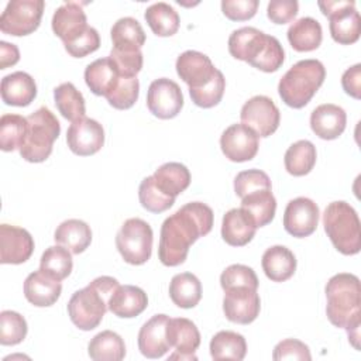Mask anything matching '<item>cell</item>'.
<instances>
[{
	"mask_svg": "<svg viewBox=\"0 0 361 361\" xmlns=\"http://www.w3.org/2000/svg\"><path fill=\"white\" fill-rule=\"evenodd\" d=\"M213 227V210L202 202L183 204L166 217L161 226L158 258L166 267H178L185 262L189 247L210 233Z\"/></svg>",
	"mask_w": 361,
	"mask_h": 361,
	"instance_id": "obj_1",
	"label": "cell"
},
{
	"mask_svg": "<svg viewBox=\"0 0 361 361\" xmlns=\"http://www.w3.org/2000/svg\"><path fill=\"white\" fill-rule=\"evenodd\" d=\"M326 313L331 324L347 330L348 340L358 350L360 317H361V288L354 274L340 272L333 275L326 285Z\"/></svg>",
	"mask_w": 361,
	"mask_h": 361,
	"instance_id": "obj_2",
	"label": "cell"
},
{
	"mask_svg": "<svg viewBox=\"0 0 361 361\" xmlns=\"http://www.w3.org/2000/svg\"><path fill=\"white\" fill-rule=\"evenodd\" d=\"M228 52L235 59L268 73L276 72L285 61V51L278 38L255 27L234 30L228 37Z\"/></svg>",
	"mask_w": 361,
	"mask_h": 361,
	"instance_id": "obj_3",
	"label": "cell"
},
{
	"mask_svg": "<svg viewBox=\"0 0 361 361\" xmlns=\"http://www.w3.org/2000/svg\"><path fill=\"white\" fill-rule=\"evenodd\" d=\"M118 285L116 278L103 275L93 279L83 289L76 290L68 302L71 322L85 331L96 329L103 320L109 309V299Z\"/></svg>",
	"mask_w": 361,
	"mask_h": 361,
	"instance_id": "obj_4",
	"label": "cell"
},
{
	"mask_svg": "<svg viewBox=\"0 0 361 361\" xmlns=\"http://www.w3.org/2000/svg\"><path fill=\"white\" fill-rule=\"evenodd\" d=\"M324 78L326 69L319 59H302L281 78L278 93L286 106L302 109L316 94Z\"/></svg>",
	"mask_w": 361,
	"mask_h": 361,
	"instance_id": "obj_5",
	"label": "cell"
},
{
	"mask_svg": "<svg viewBox=\"0 0 361 361\" xmlns=\"http://www.w3.org/2000/svg\"><path fill=\"white\" fill-rule=\"evenodd\" d=\"M323 226L338 252L343 255H355L360 252V219L350 203L344 200L329 203L323 213Z\"/></svg>",
	"mask_w": 361,
	"mask_h": 361,
	"instance_id": "obj_6",
	"label": "cell"
},
{
	"mask_svg": "<svg viewBox=\"0 0 361 361\" xmlns=\"http://www.w3.org/2000/svg\"><path fill=\"white\" fill-rule=\"evenodd\" d=\"M27 133L20 155L28 162H44L52 152L54 141L59 137L61 124L56 116L45 106L37 109L27 117Z\"/></svg>",
	"mask_w": 361,
	"mask_h": 361,
	"instance_id": "obj_7",
	"label": "cell"
},
{
	"mask_svg": "<svg viewBox=\"0 0 361 361\" xmlns=\"http://www.w3.org/2000/svg\"><path fill=\"white\" fill-rule=\"evenodd\" d=\"M152 228L138 217L127 219L116 235V247L123 259L131 265H142L151 258Z\"/></svg>",
	"mask_w": 361,
	"mask_h": 361,
	"instance_id": "obj_8",
	"label": "cell"
},
{
	"mask_svg": "<svg viewBox=\"0 0 361 361\" xmlns=\"http://www.w3.org/2000/svg\"><path fill=\"white\" fill-rule=\"evenodd\" d=\"M322 13L330 20L331 38L343 45L358 41L361 32V18L355 8V1H319Z\"/></svg>",
	"mask_w": 361,
	"mask_h": 361,
	"instance_id": "obj_9",
	"label": "cell"
},
{
	"mask_svg": "<svg viewBox=\"0 0 361 361\" xmlns=\"http://www.w3.org/2000/svg\"><path fill=\"white\" fill-rule=\"evenodd\" d=\"M45 3L42 0H11L0 16V30L4 34L23 37L34 32L41 23Z\"/></svg>",
	"mask_w": 361,
	"mask_h": 361,
	"instance_id": "obj_10",
	"label": "cell"
},
{
	"mask_svg": "<svg viewBox=\"0 0 361 361\" xmlns=\"http://www.w3.org/2000/svg\"><path fill=\"white\" fill-rule=\"evenodd\" d=\"M240 118L243 124L254 130L258 137L265 138L278 130L281 113L272 99L264 94H257L244 103Z\"/></svg>",
	"mask_w": 361,
	"mask_h": 361,
	"instance_id": "obj_11",
	"label": "cell"
},
{
	"mask_svg": "<svg viewBox=\"0 0 361 361\" xmlns=\"http://www.w3.org/2000/svg\"><path fill=\"white\" fill-rule=\"evenodd\" d=\"M147 107L158 118L176 117L183 107V94L179 85L168 78L151 82L147 93Z\"/></svg>",
	"mask_w": 361,
	"mask_h": 361,
	"instance_id": "obj_12",
	"label": "cell"
},
{
	"mask_svg": "<svg viewBox=\"0 0 361 361\" xmlns=\"http://www.w3.org/2000/svg\"><path fill=\"white\" fill-rule=\"evenodd\" d=\"M261 309V300L257 289L248 286H235L224 290L223 312L227 320L237 324L252 323Z\"/></svg>",
	"mask_w": 361,
	"mask_h": 361,
	"instance_id": "obj_13",
	"label": "cell"
},
{
	"mask_svg": "<svg viewBox=\"0 0 361 361\" xmlns=\"http://www.w3.org/2000/svg\"><path fill=\"white\" fill-rule=\"evenodd\" d=\"M66 144L76 155H93L104 145L103 126L93 118L82 117L69 126L66 131Z\"/></svg>",
	"mask_w": 361,
	"mask_h": 361,
	"instance_id": "obj_14",
	"label": "cell"
},
{
	"mask_svg": "<svg viewBox=\"0 0 361 361\" xmlns=\"http://www.w3.org/2000/svg\"><path fill=\"white\" fill-rule=\"evenodd\" d=\"M220 147L226 158L233 162L251 161L259 147L258 135L245 124H231L220 137Z\"/></svg>",
	"mask_w": 361,
	"mask_h": 361,
	"instance_id": "obj_15",
	"label": "cell"
},
{
	"mask_svg": "<svg viewBox=\"0 0 361 361\" xmlns=\"http://www.w3.org/2000/svg\"><path fill=\"white\" fill-rule=\"evenodd\" d=\"M319 206L309 197L292 199L283 213L285 230L298 238L313 234L319 224Z\"/></svg>",
	"mask_w": 361,
	"mask_h": 361,
	"instance_id": "obj_16",
	"label": "cell"
},
{
	"mask_svg": "<svg viewBox=\"0 0 361 361\" xmlns=\"http://www.w3.org/2000/svg\"><path fill=\"white\" fill-rule=\"evenodd\" d=\"M166 338L175 353L169 355V360H196L195 351L200 345V333L196 324L185 317H176L168 320Z\"/></svg>",
	"mask_w": 361,
	"mask_h": 361,
	"instance_id": "obj_17",
	"label": "cell"
},
{
	"mask_svg": "<svg viewBox=\"0 0 361 361\" xmlns=\"http://www.w3.org/2000/svg\"><path fill=\"white\" fill-rule=\"evenodd\" d=\"M34 238L21 227L1 224L0 226V262L23 264L32 255Z\"/></svg>",
	"mask_w": 361,
	"mask_h": 361,
	"instance_id": "obj_18",
	"label": "cell"
},
{
	"mask_svg": "<svg viewBox=\"0 0 361 361\" xmlns=\"http://www.w3.org/2000/svg\"><path fill=\"white\" fill-rule=\"evenodd\" d=\"M176 73L189 86V89H199L207 85L217 69L210 58L199 51H185L176 59Z\"/></svg>",
	"mask_w": 361,
	"mask_h": 361,
	"instance_id": "obj_19",
	"label": "cell"
},
{
	"mask_svg": "<svg viewBox=\"0 0 361 361\" xmlns=\"http://www.w3.org/2000/svg\"><path fill=\"white\" fill-rule=\"evenodd\" d=\"M169 316L155 314L142 324L138 333V350L147 358H161L171 345L166 338V324Z\"/></svg>",
	"mask_w": 361,
	"mask_h": 361,
	"instance_id": "obj_20",
	"label": "cell"
},
{
	"mask_svg": "<svg viewBox=\"0 0 361 361\" xmlns=\"http://www.w3.org/2000/svg\"><path fill=\"white\" fill-rule=\"evenodd\" d=\"M87 18L78 1H66L52 16V31L63 44L72 41L87 28Z\"/></svg>",
	"mask_w": 361,
	"mask_h": 361,
	"instance_id": "obj_21",
	"label": "cell"
},
{
	"mask_svg": "<svg viewBox=\"0 0 361 361\" xmlns=\"http://www.w3.org/2000/svg\"><path fill=\"white\" fill-rule=\"evenodd\" d=\"M347 114L343 107L324 103L317 106L310 114V128L322 140H336L345 130Z\"/></svg>",
	"mask_w": 361,
	"mask_h": 361,
	"instance_id": "obj_22",
	"label": "cell"
},
{
	"mask_svg": "<svg viewBox=\"0 0 361 361\" xmlns=\"http://www.w3.org/2000/svg\"><path fill=\"white\" fill-rule=\"evenodd\" d=\"M61 292V281L49 276L41 269L31 272L24 281L25 299L38 307L52 306L59 299Z\"/></svg>",
	"mask_w": 361,
	"mask_h": 361,
	"instance_id": "obj_23",
	"label": "cell"
},
{
	"mask_svg": "<svg viewBox=\"0 0 361 361\" xmlns=\"http://www.w3.org/2000/svg\"><path fill=\"white\" fill-rule=\"evenodd\" d=\"M257 226L252 217L241 207L230 209L223 216L221 237L231 247L247 245L255 235Z\"/></svg>",
	"mask_w": 361,
	"mask_h": 361,
	"instance_id": "obj_24",
	"label": "cell"
},
{
	"mask_svg": "<svg viewBox=\"0 0 361 361\" xmlns=\"http://www.w3.org/2000/svg\"><path fill=\"white\" fill-rule=\"evenodd\" d=\"M1 99L8 106H28L37 96V85L31 75L23 71L13 72L1 79Z\"/></svg>",
	"mask_w": 361,
	"mask_h": 361,
	"instance_id": "obj_25",
	"label": "cell"
},
{
	"mask_svg": "<svg viewBox=\"0 0 361 361\" xmlns=\"http://www.w3.org/2000/svg\"><path fill=\"white\" fill-rule=\"evenodd\" d=\"M148 306L147 293L134 285H118L109 299V310L121 319L141 314Z\"/></svg>",
	"mask_w": 361,
	"mask_h": 361,
	"instance_id": "obj_26",
	"label": "cell"
},
{
	"mask_svg": "<svg viewBox=\"0 0 361 361\" xmlns=\"http://www.w3.org/2000/svg\"><path fill=\"white\" fill-rule=\"evenodd\" d=\"M120 76L121 75L110 56L99 58L85 69V82L96 96L107 97L116 87Z\"/></svg>",
	"mask_w": 361,
	"mask_h": 361,
	"instance_id": "obj_27",
	"label": "cell"
},
{
	"mask_svg": "<svg viewBox=\"0 0 361 361\" xmlns=\"http://www.w3.org/2000/svg\"><path fill=\"white\" fill-rule=\"evenodd\" d=\"M262 269L272 282H283L293 276L296 271L295 254L283 245H272L265 250L261 259Z\"/></svg>",
	"mask_w": 361,
	"mask_h": 361,
	"instance_id": "obj_28",
	"label": "cell"
},
{
	"mask_svg": "<svg viewBox=\"0 0 361 361\" xmlns=\"http://www.w3.org/2000/svg\"><path fill=\"white\" fill-rule=\"evenodd\" d=\"M288 41L298 52H310L320 47L323 30L313 17H302L288 28Z\"/></svg>",
	"mask_w": 361,
	"mask_h": 361,
	"instance_id": "obj_29",
	"label": "cell"
},
{
	"mask_svg": "<svg viewBox=\"0 0 361 361\" xmlns=\"http://www.w3.org/2000/svg\"><path fill=\"white\" fill-rule=\"evenodd\" d=\"M54 240L56 244L68 248L72 254H80L92 243V230L83 220L68 219L56 227Z\"/></svg>",
	"mask_w": 361,
	"mask_h": 361,
	"instance_id": "obj_30",
	"label": "cell"
},
{
	"mask_svg": "<svg viewBox=\"0 0 361 361\" xmlns=\"http://www.w3.org/2000/svg\"><path fill=\"white\" fill-rule=\"evenodd\" d=\"M158 189L166 196L176 197L190 183V172L180 162H166L161 165L152 175Z\"/></svg>",
	"mask_w": 361,
	"mask_h": 361,
	"instance_id": "obj_31",
	"label": "cell"
},
{
	"mask_svg": "<svg viewBox=\"0 0 361 361\" xmlns=\"http://www.w3.org/2000/svg\"><path fill=\"white\" fill-rule=\"evenodd\" d=\"M241 209H244L254 220L257 228L269 224L274 220L276 210V200L272 189H258L241 199Z\"/></svg>",
	"mask_w": 361,
	"mask_h": 361,
	"instance_id": "obj_32",
	"label": "cell"
},
{
	"mask_svg": "<svg viewBox=\"0 0 361 361\" xmlns=\"http://www.w3.org/2000/svg\"><path fill=\"white\" fill-rule=\"evenodd\" d=\"M171 300L182 307H195L202 299V283L192 272L176 274L169 283Z\"/></svg>",
	"mask_w": 361,
	"mask_h": 361,
	"instance_id": "obj_33",
	"label": "cell"
},
{
	"mask_svg": "<svg viewBox=\"0 0 361 361\" xmlns=\"http://www.w3.org/2000/svg\"><path fill=\"white\" fill-rule=\"evenodd\" d=\"M113 48L118 51H137L145 44V32L133 17L118 18L110 30Z\"/></svg>",
	"mask_w": 361,
	"mask_h": 361,
	"instance_id": "obj_34",
	"label": "cell"
},
{
	"mask_svg": "<svg viewBox=\"0 0 361 361\" xmlns=\"http://www.w3.org/2000/svg\"><path fill=\"white\" fill-rule=\"evenodd\" d=\"M87 354L94 361H120L126 357V344L116 331L104 330L90 340Z\"/></svg>",
	"mask_w": 361,
	"mask_h": 361,
	"instance_id": "obj_35",
	"label": "cell"
},
{
	"mask_svg": "<svg viewBox=\"0 0 361 361\" xmlns=\"http://www.w3.org/2000/svg\"><path fill=\"white\" fill-rule=\"evenodd\" d=\"M247 354L245 338L231 330H221L210 340V355L213 360H244Z\"/></svg>",
	"mask_w": 361,
	"mask_h": 361,
	"instance_id": "obj_36",
	"label": "cell"
},
{
	"mask_svg": "<svg viewBox=\"0 0 361 361\" xmlns=\"http://www.w3.org/2000/svg\"><path fill=\"white\" fill-rule=\"evenodd\" d=\"M316 147L309 140L293 142L285 152V169L293 176L307 175L316 164Z\"/></svg>",
	"mask_w": 361,
	"mask_h": 361,
	"instance_id": "obj_37",
	"label": "cell"
},
{
	"mask_svg": "<svg viewBox=\"0 0 361 361\" xmlns=\"http://www.w3.org/2000/svg\"><path fill=\"white\" fill-rule=\"evenodd\" d=\"M145 21L158 37H171L179 30V14L168 3L159 1L145 10Z\"/></svg>",
	"mask_w": 361,
	"mask_h": 361,
	"instance_id": "obj_38",
	"label": "cell"
},
{
	"mask_svg": "<svg viewBox=\"0 0 361 361\" xmlns=\"http://www.w3.org/2000/svg\"><path fill=\"white\" fill-rule=\"evenodd\" d=\"M54 100L58 111L69 121H76L85 117L86 106L83 94L75 87L73 83L65 82L54 89Z\"/></svg>",
	"mask_w": 361,
	"mask_h": 361,
	"instance_id": "obj_39",
	"label": "cell"
},
{
	"mask_svg": "<svg viewBox=\"0 0 361 361\" xmlns=\"http://www.w3.org/2000/svg\"><path fill=\"white\" fill-rule=\"evenodd\" d=\"M71 254L72 252L63 245H51L41 255L39 269L48 274L49 276L62 281L68 278L72 272L73 261Z\"/></svg>",
	"mask_w": 361,
	"mask_h": 361,
	"instance_id": "obj_40",
	"label": "cell"
},
{
	"mask_svg": "<svg viewBox=\"0 0 361 361\" xmlns=\"http://www.w3.org/2000/svg\"><path fill=\"white\" fill-rule=\"evenodd\" d=\"M27 117L3 114L0 118V148L6 152L20 148L27 133Z\"/></svg>",
	"mask_w": 361,
	"mask_h": 361,
	"instance_id": "obj_41",
	"label": "cell"
},
{
	"mask_svg": "<svg viewBox=\"0 0 361 361\" xmlns=\"http://www.w3.org/2000/svg\"><path fill=\"white\" fill-rule=\"evenodd\" d=\"M138 199L141 206L151 213H162L172 207L175 199L162 193L154 182L152 175L141 180L138 188Z\"/></svg>",
	"mask_w": 361,
	"mask_h": 361,
	"instance_id": "obj_42",
	"label": "cell"
},
{
	"mask_svg": "<svg viewBox=\"0 0 361 361\" xmlns=\"http://www.w3.org/2000/svg\"><path fill=\"white\" fill-rule=\"evenodd\" d=\"M25 319L13 310H3L0 313V344L16 345L27 336Z\"/></svg>",
	"mask_w": 361,
	"mask_h": 361,
	"instance_id": "obj_43",
	"label": "cell"
},
{
	"mask_svg": "<svg viewBox=\"0 0 361 361\" xmlns=\"http://www.w3.org/2000/svg\"><path fill=\"white\" fill-rule=\"evenodd\" d=\"M224 89H226V79H224L223 73L217 69L216 75L207 85H204L199 89H189V94H190L192 102L196 106L203 107V109H210L220 103V100L224 94Z\"/></svg>",
	"mask_w": 361,
	"mask_h": 361,
	"instance_id": "obj_44",
	"label": "cell"
},
{
	"mask_svg": "<svg viewBox=\"0 0 361 361\" xmlns=\"http://www.w3.org/2000/svg\"><path fill=\"white\" fill-rule=\"evenodd\" d=\"M140 94V82L137 76H120L113 92L106 97L109 104L117 110H126L134 106Z\"/></svg>",
	"mask_w": 361,
	"mask_h": 361,
	"instance_id": "obj_45",
	"label": "cell"
},
{
	"mask_svg": "<svg viewBox=\"0 0 361 361\" xmlns=\"http://www.w3.org/2000/svg\"><path fill=\"white\" fill-rule=\"evenodd\" d=\"M258 278L252 268L243 264H233L227 267L220 275V285L223 290L235 286H248L258 289Z\"/></svg>",
	"mask_w": 361,
	"mask_h": 361,
	"instance_id": "obj_46",
	"label": "cell"
},
{
	"mask_svg": "<svg viewBox=\"0 0 361 361\" xmlns=\"http://www.w3.org/2000/svg\"><path fill=\"white\" fill-rule=\"evenodd\" d=\"M258 189H272L271 179L264 171L248 169L237 173L234 179V192L240 199Z\"/></svg>",
	"mask_w": 361,
	"mask_h": 361,
	"instance_id": "obj_47",
	"label": "cell"
},
{
	"mask_svg": "<svg viewBox=\"0 0 361 361\" xmlns=\"http://www.w3.org/2000/svg\"><path fill=\"white\" fill-rule=\"evenodd\" d=\"M66 52L73 56V58H83L94 51L99 49L100 47V35L96 28L87 27L82 34H79L76 38L72 41L63 44Z\"/></svg>",
	"mask_w": 361,
	"mask_h": 361,
	"instance_id": "obj_48",
	"label": "cell"
},
{
	"mask_svg": "<svg viewBox=\"0 0 361 361\" xmlns=\"http://www.w3.org/2000/svg\"><path fill=\"white\" fill-rule=\"evenodd\" d=\"M110 59L114 62L117 71L121 76L134 78L142 68V52L137 51H118L111 48Z\"/></svg>",
	"mask_w": 361,
	"mask_h": 361,
	"instance_id": "obj_49",
	"label": "cell"
},
{
	"mask_svg": "<svg viewBox=\"0 0 361 361\" xmlns=\"http://www.w3.org/2000/svg\"><path fill=\"white\" fill-rule=\"evenodd\" d=\"M275 361L279 360H312L309 347L296 338H286L279 341L272 353Z\"/></svg>",
	"mask_w": 361,
	"mask_h": 361,
	"instance_id": "obj_50",
	"label": "cell"
},
{
	"mask_svg": "<svg viewBox=\"0 0 361 361\" xmlns=\"http://www.w3.org/2000/svg\"><path fill=\"white\" fill-rule=\"evenodd\" d=\"M258 6V0H223L221 11L228 20L245 21L255 16Z\"/></svg>",
	"mask_w": 361,
	"mask_h": 361,
	"instance_id": "obj_51",
	"label": "cell"
},
{
	"mask_svg": "<svg viewBox=\"0 0 361 361\" xmlns=\"http://www.w3.org/2000/svg\"><path fill=\"white\" fill-rule=\"evenodd\" d=\"M299 10V3L296 0H272L268 3L267 16L275 24L290 23Z\"/></svg>",
	"mask_w": 361,
	"mask_h": 361,
	"instance_id": "obj_52",
	"label": "cell"
},
{
	"mask_svg": "<svg viewBox=\"0 0 361 361\" xmlns=\"http://www.w3.org/2000/svg\"><path fill=\"white\" fill-rule=\"evenodd\" d=\"M341 86L347 94L354 99L361 97V65L355 63L341 76Z\"/></svg>",
	"mask_w": 361,
	"mask_h": 361,
	"instance_id": "obj_53",
	"label": "cell"
},
{
	"mask_svg": "<svg viewBox=\"0 0 361 361\" xmlns=\"http://www.w3.org/2000/svg\"><path fill=\"white\" fill-rule=\"evenodd\" d=\"M20 61V51L14 44L0 41V69L16 65Z\"/></svg>",
	"mask_w": 361,
	"mask_h": 361,
	"instance_id": "obj_54",
	"label": "cell"
}]
</instances>
